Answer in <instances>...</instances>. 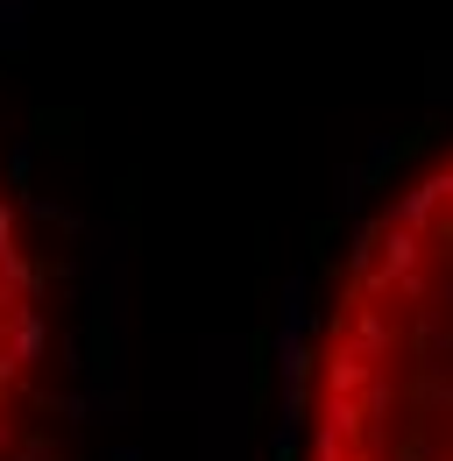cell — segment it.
<instances>
[{
  "mask_svg": "<svg viewBox=\"0 0 453 461\" xmlns=\"http://www.w3.org/2000/svg\"><path fill=\"white\" fill-rule=\"evenodd\" d=\"M305 461H453V149L340 263L305 376Z\"/></svg>",
  "mask_w": 453,
  "mask_h": 461,
  "instance_id": "obj_1",
  "label": "cell"
},
{
  "mask_svg": "<svg viewBox=\"0 0 453 461\" xmlns=\"http://www.w3.org/2000/svg\"><path fill=\"white\" fill-rule=\"evenodd\" d=\"M43 369H50L43 270H36L22 213H14V199L0 185V461H29V447H36Z\"/></svg>",
  "mask_w": 453,
  "mask_h": 461,
  "instance_id": "obj_2",
  "label": "cell"
}]
</instances>
